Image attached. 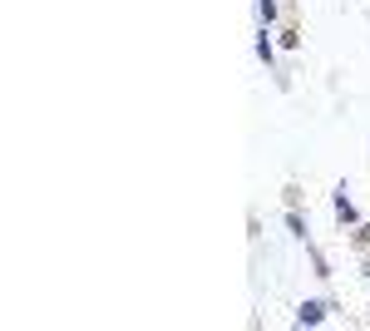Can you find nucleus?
<instances>
[{"instance_id":"nucleus-2","label":"nucleus","mask_w":370,"mask_h":331,"mask_svg":"<svg viewBox=\"0 0 370 331\" xmlns=\"http://www.w3.org/2000/svg\"><path fill=\"white\" fill-rule=\"evenodd\" d=\"M336 213H341V223H355V203L346 193H336Z\"/></svg>"},{"instance_id":"nucleus-4","label":"nucleus","mask_w":370,"mask_h":331,"mask_svg":"<svg viewBox=\"0 0 370 331\" xmlns=\"http://www.w3.org/2000/svg\"><path fill=\"white\" fill-rule=\"evenodd\" d=\"M355 243H370V223H360V228H355Z\"/></svg>"},{"instance_id":"nucleus-3","label":"nucleus","mask_w":370,"mask_h":331,"mask_svg":"<svg viewBox=\"0 0 370 331\" xmlns=\"http://www.w3.org/2000/svg\"><path fill=\"white\" fill-rule=\"evenodd\" d=\"M257 15L272 25V20H277V0H257Z\"/></svg>"},{"instance_id":"nucleus-1","label":"nucleus","mask_w":370,"mask_h":331,"mask_svg":"<svg viewBox=\"0 0 370 331\" xmlns=\"http://www.w3.org/2000/svg\"><path fill=\"white\" fill-rule=\"evenodd\" d=\"M326 311H331L326 302H301V307H296V326H321Z\"/></svg>"}]
</instances>
